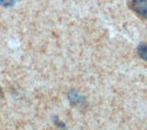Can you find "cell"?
<instances>
[{
	"label": "cell",
	"instance_id": "cell-1",
	"mask_svg": "<svg viewBox=\"0 0 147 130\" xmlns=\"http://www.w3.org/2000/svg\"><path fill=\"white\" fill-rule=\"evenodd\" d=\"M130 6L138 16L147 19V0H131Z\"/></svg>",
	"mask_w": 147,
	"mask_h": 130
},
{
	"label": "cell",
	"instance_id": "cell-2",
	"mask_svg": "<svg viewBox=\"0 0 147 130\" xmlns=\"http://www.w3.org/2000/svg\"><path fill=\"white\" fill-rule=\"evenodd\" d=\"M137 54L142 60L147 62V41L141 42L137 46Z\"/></svg>",
	"mask_w": 147,
	"mask_h": 130
},
{
	"label": "cell",
	"instance_id": "cell-3",
	"mask_svg": "<svg viewBox=\"0 0 147 130\" xmlns=\"http://www.w3.org/2000/svg\"><path fill=\"white\" fill-rule=\"evenodd\" d=\"M68 97H69V100H70L72 105H80L84 103V98H83V96H81L79 94H77V92L75 91H72L70 94H69Z\"/></svg>",
	"mask_w": 147,
	"mask_h": 130
},
{
	"label": "cell",
	"instance_id": "cell-4",
	"mask_svg": "<svg viewBox=\"0 0 147 130\" xmlns=\"http://www.w3.org/2000/svg\"><path fill=\"white\" fill-rule=\"evenodd\" d=\"M16 2V0H0V5L3 7H10Z\"/></svg>",
	"mask_w": 147,
	"mask_h": 130
},
{
	"label": "cell",
	"instance_id": "cell-5",
	"mask_svg": "<svg viewBox=\"0 0 147 130\" xmlns=\"http://www.w3.org/2000/svg\"><path fill=\"white\" fill-rule=\"evenodd\" d=\"M0 92H1V89H0Z\"/></svg>",
	"mask_w": 147,
	"mask_h": 130
}]
</instances>
